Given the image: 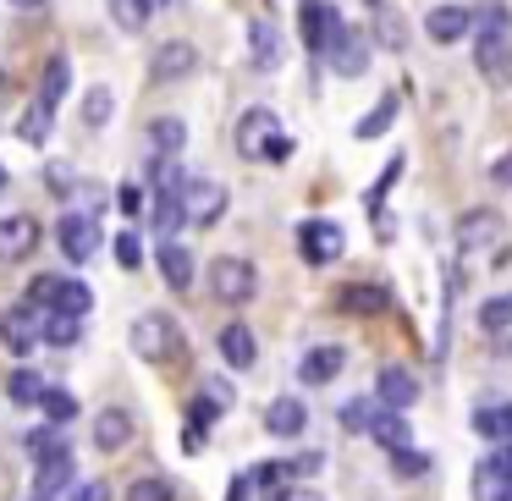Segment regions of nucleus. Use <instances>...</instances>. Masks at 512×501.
Segmentation results:
<instances>
[{"mask_svg": "<svg viewBox=\"0 0 512 501\" xmlns=\"http://www.w3.org/2000/svg\"><path fill=\"white\" fill-rule=\"evenodd\" d=\"M490 177H496V182H501V188H512V155H501V160H496V166H490Z\"/></svg>", "mask_w": 512, "mask_h": 501, "instance_id": "nucleus-52", "label": "nucleus"}, {"mask_svg": "<svg viewBox=\"0 0 512 501\" xmlns=\"http://www.w3.org/2000/svg\"><path fill=\"white\" fill-rule=\"evenodd\" d=\"M61 281L67 276H34L28 281V309H39V314H56V303H61Z\"/></svg>", "mask_w": 512, "mask_h": 501, "instance_id": "nucleus-34", "label": "nucleus"}, {"mask_svg": "<svg viewBox=\"0 0 512 501\" xmlns=\"http://www.w3.org/2000/svg\"><path fill=\"white\" fill-rule=\"evenodd\" d=\"M45 375H39L34 364H23V369H12V380H6V397L17 402V408H34L39 413V402H45Z\"/></svg>", "mask_w": 512, "mask_h": 501, "instance_id": "nucleus-28", "label": "nucleus"}, {"mask_svg": "<svg viewBox=\"0 0 512 501\" xmlns=\"http://www.w3.org/2000/svg\"><path fill=\"white\" fill-rule=\"evenodd\" d=\"M474 67L490 83L507 78L512 72V34H474Z\"/></svg>", "mask_w": 512, "mask_h": 501, "instance_id": "nucleus-16", "label": "nucleus"}, {"mask_svg": "<svg viewBox=\"0 0 512 501\" xmlns=\"http://www.w3.org/2000/svg\"><path fill=\"white\" fill-rule=\"evenodd\" d=\"M83 342V320L72 314H45V347H78Z\"/></svg>", "mask_w": 512, "mask_h": 501, "instance_id": "nucleus-35", "label": "nucleus"}, {"mask_svg": "<svg viewBox=\"0 0 512 501\" xmlns=\"http://www.w3.org/2000/svg\"><path fill=\"white\" fill-rule=\"evenodd\" d=\"M375 402L380 408H413L419 402V380H413V369H402V364H391V369H380L375 375Z\"/></svg>", "mask_w": 512, "mask_h": 501, "instance_id": "nucleus-18", "label": "nucleus"}, {"mask_svg": "<svg viewBox=\"0 0 512 501\" xmlns=\"http://www.w3.org/2000/svg\"><path fill=\"white\" fill-rule=\"evenodd\" d=\"M56 243H61V254H67L72 265H83V259L100 254V221H94V215H83V210H67L56 221Z\"/></svg>", "mask_w": 512, "mask_h": 501, "instance_id": "nucleus-7", "label": "nucleus"}, {"mask_svg": "<svg viewBox=\"0 0 512 501\" xmlns=\"http://www.w3.org/2000/svg\"><path fill=\"white\" fill-rule=\"evenodd\" d=\"M133 435H138V424H133L127 408H105L100 419H94V446H100L105 457H116L122 446H133Z\"/></svg>", "mask_w": 512, "mask_h": 501, "instance_id": "nucleus-20", "label": "nucleus"}, {"mask_svg": "<svg viewBox=\"0 0 512 501\" xmlns=\"http://www.w3.org/2000/svg\"><path fill=\"white\" fill-rule=\"evenodd\" d=\"M265 430L276 435V441H292V435L309 430V408H303L298 397H276V402L265 408Z\"/></svg>", "mask_w": 512, "mask_h": 501, "instance_id": "nucleus-23", "label": "nucleus"}, {"mask_svg": "<svg viewBox=\"0 0 512 501\" xmlns=\"http://www.w3.org/2000/svg\"><path fill=\"white\" fill-rule=\"evenodd\" d=\"M204 276H210V298L215 303H248L254 298V287H259V276H254V265H248V259H237V254H221V259H210V270H204Z\"/></svg>", "mask_w": 512, "mask_h": 501, "instance_id": "nucleus-4", "label": "nucleus"}, {"mask_svg": "<svg viewBox=\"0 0 512 501\" xmlns=\"http://www.w3.org/2000/svg\"><path fill=\"white\" fill-rule=\"evenodd\" d=\"M72 501H111V485H105V479H89V485H78Z\"/></svg>", "mask_w": 512, "mask_h": 501, "instance_id": "nucleus-50", "label": "nucleus"}, {"mask_svg": "<svg viewBox=\"0 0 512 501\" xmlns=\"http://www.w3.org/2000/svg\"><path fill=\"white\" fill-rule=\"evenodd\" d=\"M254 485H259V490H270V496L292 490V463H259V468H254Z\"/></svg>", "mask_w": 512, "mask_h": 501, "instance_id": "nucleus-43", "label": "nucleus"}, {"mask_svg": "<svg viewBox=\"0 0 512 501\" xmlns=\"http://www.w3.org/2000/svg\"><path fill=\"white\" fill-rule=\"evenodd\" d=\"M369 435H375V446L380 452H402V446H413L408 441V413H397V408H380L375 413V424H369Z\"/></svg>", "mask_w": 512, "mask_h": 501, "instance_id": "nucleus-27", "label": "nucleus"}, {"mask_svg": "<svg viewBox=\"0 0 512 501\" xmlns=\"http://www.w3.org/2000/svg\"><path fill=\"white\" fill-rule=\"evenodd\" d=\"M237 155H243V160H270V166H281V160L292 155V138L281 133L276 111L254 105V111L237 116Z\"/></svg>", "mask_w": 512, "mask_h": 501, "instance_id": "nucleus-1", "label": "nucleus"}, {"mask_svg": "<svg viewBox=\"0 0 512 501\" xmlns=\"http://www.w3.org/2000/svg\"><path fill=\"white\" fill-rule=\"evenodd\" d=\"M23 446H28V457H34V463H39V457L61 452V446H67V441H61V430H56V424H39V430H28V435H23Z\"/></svg>", "mask_w": 512, "mask_h": 501, "instance_id": "nucleus-42", "label": "nucleus"}, {"mask_svg": "<svg viewBox=\"0 0 512 501\" xmlns=\"http://www.w3.org/2000/svg\"><path fill=\"white\" fill-rule=\"evenodd\" d=\"M83 122H89V127L111 122V89H89V94H83Z\"/></svg>", "mask_w": 512, "mask_h": 501, "instance_id": "nucleus-46", "label": "nucleus"}, {"mask_svg": "<svg viewBox=\"0 0 512 501\" xmlns=\"http://www.w3.org/2000/svg\"><path fill=\"white\" fill-rule=\"evenodd\" d=\"M39 413H45V424H56V430H67L72 419H78V391H67V386H50L45 391V402H39Z\"/></svg>", "mask_w": 512, "mask_h": 501, "instance_id": "nucleus-32", "label": "nucleus"}, {"mask_svg": "<svg viewBox=\"0 0 512 501\" xmlns=\"http://www.w3.org/2000/svg\"><path fill=\"white\" fill-rule=\"evenodd\" d=\"M149 221H155V237H160V243H171V237H177V226L188 221V204H182V193H155V199H149Z\"/></svg>", "mask_w": 512, "mask_h": 501, "instance_id": "nucleus-26", "label": "nucleus"}, {"mask_svg": "<svg viewBox=\"0 0 512 501\" xmlns=\"http://www.w3.org/2000/svg\"><path fill=\"white\" fill-rule=\"evenodd\" d=\"M122 501H177V485H171V479H160V474H144V479H133V485H127Z\"/></svg>", "mask_w": 512, "mask_h": 501, "instance_id": "nucleus-37", "label": "nucleus"}, {"mask_svg": "<svg viewBox=\"0 0 512 501\" xmlns=\"http://www.w3.org/2000/svg\"><path fill=\"white\" fill-rule=\"evenodd\" d=\"M221 358H226V369H237V375H248V369L259 364V336L248 331V320H232V325H221Z\"/></svg>", "mask_w": 512, "mask_h": 501, "instance_id": "nucleus-12", "label": "nucleus"}, {"mask_svg": "<svg viewBox=\"0 0 512 501\" xmlns=\"http://www.w3.org/2000/svg\"><path fill=\"white\" fill-rule=\"evenodd\" d=\"M160 281H166L171 292H188L193 287V254L182 243H160Z\"/></svg>", "mask_w": 512, "mask_h": 501, "instance_id": "nucleus-25", "label": "nucleus"}, {"mask_svg": "<svg viewBox=\"0 0 512 501\" xmlns=\"http://www.w3.org/2000/svg\"><path fill=\"white\" fill-rule=\"evenodd\" d=\"M116 265H122V270H138V265H144V248H138V232H116Z\"/></svg>", "mask_w": 512, "mask_h": 501, "instance_id": "nucleus-47", "label": "nucleus"}, {"mask_svg": "<svg viewBox=\"0 0 512 501\" xmlns=\"http://www.w3.org/2000/svg\"><path fill=\"white\" fill-rule=\"evenodd\" d=\"M67 83H72V61L67 56H50L45 61V78H39V105L56 111V105L67 100Z\"/></svg>", "mask_w": 512, "mask_h": 501, "instance_id": "nucleus-31", "label": "nucleus"}, {"mask_svg": "<svg viewBox=\"0 0 512 501\" xmlns=\"http://www.w3.org/2000/svg\"><path fill=\"white\" fill-rule=\"evenodd\" d=\"M127 342H133V353L144 358V364H177V358H182V325L171 320V314L149 309V314H138V320H133Z\"/></svg>", "mask_w": 512, "mask_h": 501, "instance_id": "nucleus-2", "label": "nucleus"}, {"mask_svg": "<svg viewBox=\"0 0 512 501\" xmlns=\"http://www.w3.org/2000/svg\"><path fill=\"white\" fill-rule=\"evenodd\" d=\"M375 34H380V45H386V50L408 45V28H402V17L391 12V6H380V12H375Z\"/></svg>", "mask_w": 512, "mask_h": 501, "instance_id": "nucleus-41", "label": "nucleus"}, {"mask_svg": "<svg viewBox=\"0 0 512 501\" xmlns=\"http://www.w3.org/2000/svg\"><path fill=\"white\" fill-rule=\"evenodd\" d=\"M369 6H375V12H380V6H386V0H369Z\"/></svg>", "mask_w": 512, "mask_h": 501, "instance_id": "nucleus-56", "label": "nucleus"}, {"mask_svg": "<svg viewBox=\"0 0 512 501\" xmlns=\"http://www.w3.org/2000/svg\"><path fill=\"white\" fill-rule=\"evenodd\" d=\"M17 12H39V6H45V0H12Z\"/></svg>", "mask_w": 512, "mask_h": 501, "instance_id": "nucleus-54", "label": "nucleus"}, {"mask_svg": "<svg viewBox=\"0 0 512 501\" xmlns=\"http://www.w3.org/2000/svg\"><path fill=\"white\" fill-rule=\"evenodd\" d=\"M34 501H72V496H34Z\"/></svg>", "mask_w": 512, "mask_h": 501, "instance_id": "nucleus-55", "label": "nucleus"}, {"mask_svg": "<svg viewBox=\"0 0 512 501\" xmlns=\"http://www.w3.org/2000/svg\"><path fill=\"white\" fill-rule=\"evenodd\" d=\"M375 413H380V402H369V397H353V402L342 408V424H347V430H364V435H369V424H375Z\"/></svg>", "mask_w": 512, "mask_h": 501, "instance_id": "nucleus-45", "label": "nucleus"}, {"mask_svg": "<svg viewBox=\"0 0 512 501\" xmlns=\"http://www.w3.org/2000/svg\"><path fill=\"white\" fill-rule=\"evenodd\" d=\"M182 144H188V127H182L177 116H155V122H149V149H155L160 160H177Z\"/></svg>", "mask_w": 512, "mask_h": 501, "instance_id": "nucleus-30", "label": "nucleus"}, {"mask_svg": "<svg viewBox=\"0 0 512 501\" xmlns=\"http://www.w3.org/2000/svg\"><path fill=\"white\" fill-rule=\"evenodd\" d=\"M391 303V292L380 287V281H353V287L336 292V309L342 314H358V320H369V314H380Z\"/></svg>", "mask_w": 512, "mask_h": 501, "instance_id": "nucleus-22", "label": "nucleus"}, {"mask_svg": "<svg viewBox=\"0 0 512 501\" xmlns=\"http://www.w3.org/2000/svg\"><path fill=\"white\" fill-rule=\"evenodd\" d=\"M182 204H188V221L193 226H215L226 215V182H199L193 177L182 188Z\"/></svg>", "mask_w": 512, "mask_h": 501, "instance_id": "nucleus-11", "label": "nucleus"}, {"mask_svg": "<svg viewBox=\"0 0 512 501\" xmlns=\"http://www.w3.org/2000/svg\"><path fill=\"white\" fill-rule=\"evenodd\" d=\"M39 342H45V314H39V309L17 303V309L0 314V347H6L12 358H23V364H28V353H34Z\"/></svg>", "mask_w": 512, "mask_h": 501, "instance_id": "nucleus-5", "label": "nucleus"}, {"mask_svg": "<svg viewBox=\"0 0 512 501\" xmlns=\"http://www.w3.org/2000/svg\"><path fill=\"white\" fill-rule=\"evenodd\" d=\"M424 34L435 45H457L463 34H474V12L468 6H435V12H424Z\"/></svg>", "mask_w": 512, "mask_h": 501, "instance_id": "nucleus-21", "label": "nucleus"}, {"mask_svg": "<svg viewBox=\"0 0 512 501\" xmlns=\"http://www.w3.org/2000/svg\"><path fill=\"white\" fill-rule=\"evenodd\" d=\"M226 501H259L254 474H232V485H226Z\"/></svg>", "mask_w": 512, "mask_h": 501, "instance_id": "nucleus-48", "label": "nucleus"}, {"mask_svg": "<svg viewBox=\"0 0 512 501\" xmlns=\"http://www.w3.org/2000/svg\"><path fill=\"white\" fill-rule=\"evenodd\" d=\"M116 204H122L127 215H138V210H144V188H122V193H116Z\"/></svg>", "mask_w": 512, "mask_h": 501, "instance_id": "nucleus-51", "label": "nucleus"}, {"mask_svg": "<svg viewBox=\"0 0 512 501\" xmlns=\"http://www.w3.org/2000/svg\"><path fill=\"white\" fill-rule=\"evenodd\" d=\"M507 325H512V292H496V298L479 303V331L496 336V331H507Z\"/></svg>", "mask_w": 512, "mask_h": 501, "instance_id": "nucleus-36", "label": "nucleus"}, {"mask_svg": "<svg viewBox=\"0 0 512 501\" xmlns=\"http://www.w3.org/2000/svg\"><path fill=\"white\" fill-rule=\"evenodd\" d=\"M39 248V221L34 215H0V265H17Z\"/></svg>", "mask_w": 512, "mask_h": 501, "instance_id": "nucleus-10", "label": "nucleus"}, {"mask_svg": "<svg viewBox=\"0 0 512 501\" xmlns=\"http://www.w3.org/2000/svg\"><path fill=\"white\" fill-rule=\"evenodd\" d=\"M342 12L336 6H325V0H303V12H298V34H303V45L314 50V56H325V50L342 39Z\"/></svg>", "mask_w": 512, "mask_h": 501, "instance_id": "nucleus-6", "label": "nucleus"}, {"mask_svg": "<svg viewBox=\"0 0 512 501\" xmlns=\"http://www.w3.org/2000/svg\"><path fill=\"white\" fill-rule=\"evenodd\" d=\"M248 61H254L259 72H276L281 67V28L270 23V17H259V23L248 28Z\"/></svg>", "mask_w": 512, "mask_h": 501, "instance_id": "nucleus-24", "label": "nucleus"}, {"mask_svg": "<svg viewBox=\"0 0 512 501\" xmlns=\"http://www.w3.org/2000/svg\"><path fill=\"white\" fill-rule=\"evenodd\" d=\"M474 34H512V28H507V6L485 0V6L474 12Z\"/></svg>", "mask_w": 512, "mask_h": 501, "instance_id": "nucleus-44", "label": "nucleus"}, {"mask_svg": "<svg viewBox=\"0 0 512 501\" xmlns=\"http://www.w3.org/2000/svg\"><path fill=\"white\" fill-rule=\"evenodd\" d=\"M507 232V221H501V210H468L463 221H457V243H463V254H479V248H496V237Z\"/></svg>", "mask_w": 512, "mask_h": 501, "instance_id": "nucleus-15", "label": "nucleus"}, {"mask_svg": "<svg viewBox=\"0 0 512 501\" xmlns=\"http://www.w3.org/2000/svg\"><path fill=\"white\" fill-rule=\"evenodd\" d=\"M89 309H94V292L83 287V281H61V303H56V314H72V320H83Z\"/></svg>", "mask_w": 512, "mask_h": 501, "instance_id": "nucleus-38", "label": "nucleus"}, {"mask_svg": "<svg viewBox=\"0 0 512 501\" xmlns=\"http://www.w3.org/2000/svg\"><path fill=\"white\" fill-rule=\"evenodd\" d=\"M474 435L507 446V441H512V402H485V408L474 413Z\"/></svg>", "mask_w": 512, "mask_h": 501, "instance_id": "nucleus-29", "label": "nucleus"}, {"mask_svg": "<svg viewBox=\"0 0 512 501\" xmlns=\"http://www.w3.org/2000/svg\"><path fill=\"white\" fill-rule=\"evenodd\" d=\"M226 408H232V386H226V380H204V391H193V402H188V430H182V446L199 452V446L210 441V430L221 424Z\"/></svg>", "mask_w": 512, "mask_h": 501, "instance_id": "nucleus-3", "label": "nucleus"}, {"mask_svg": "<svg viewBox=\"0 0 512 501\" xmlns=\"http://www.w3.org/2000/svg\"><path fill=\"white\" fill-rule=\"evenodd\" d=\"M391 474H397V479L430 474V452H419V446H402V452H391Z\"/></svg>", "mask_w": 512, "mask_h": 501, "instance_id": "nucleus-40", "label": "nucleus"}, {"mask_svg": "<svg viewBox=\"0 0 512 501\" xmlns=\"http://www.w3.org/2000/svg\"><path fill=\"white\" fill-rule=\"evenodd\" d=\"M160 6H171V0H138V12H144V17H155Z\"/></svg>", "mask_w": 512, "mask_h": 501, "instance_id": "nucleus-53", "label": "nucleus"}, {"mask_svg": "<svg viewBox=\"0 0 512 501\" xmlns=\"http://www.w3.org/2000/svg\"><path fill=\"white\" fill-rule=\"evenodd\" d=\"M507 496H512V441L479 457L474 468V501H507Z\"/></svg>", "mask_w": 512, "mask_h": 501, "instance_id": "nucleus-9", "label": "nucleus"}, {"mask_svg": "<svg viewBox=\"0 0 512 501\" xmlns=\"http://www.w3.org/2000/svg\"><path fill=\"white\" fill-rule=\"evenodd\" d=\"M0 188H6V166H0Z\"/></svg>", "mask_w": 512, "mask_h": 501, "instance_id": "nucleus-57", "label": "nucleus"}, {"mask_svg": "<svg viewBox=\"0 0 512 501\" xmlns=\"http://www.w3.org/2000/svg\"><path fill=\"white\" fill-rule=\"evenodd\" d=\"M342 369H347V353L336 342H320V347H309V353L298 358V380H303V386H331Z\"/></svg>", "mask_w": 512, "mask_h": 501, "instance_id": "nucleus-14", "label": "nucleus"}, {"mask_svg": "<svg viewBox=\"0 0 512 501\" xmlns=\"http://www.w3.org/2000/svg\"><path fill=\"white\" fill-rule=\"evenodd\" d=\"M193 67H199V50H193L188 39H166V45L155 50V61H149V72H155L160 83H182V78H193Z\"/></svg>", "mask_w": 512, "mask_h": 501, "instance_id": "nucleus-17", "label": "nucleus"}, {"mask_svg": "<svg viewBox=\"0 0 512 501\" xmlns=\"http://www.w3.org/2000/svg\"><path fill=\"white\" fill-rule=\"evenodd\" d=\"M50 116H56V111H45V105L34 100V111H23V122H17V138H23V144H45V138H50Z\"/></svg>", "mask_w": 512, "mask_h": 501, "instance_id": "nucleus-39", "label": "nucleus"}, {"mask_svg": "<svg viewBox=\"0 0 512 501\" xmlns=\"http://www.w3.org/2000/svg\"><path fill=\"white\" fill-rule=\"evenodd\" d=\"M34 496H72V446L34 463Z\"/></svg>", "mask_w": 512, "mask_h": 501, "instance_id": "nucleus-19", "label": "nucleus"}, {"mask_svg": "<svg viewBox=\"0 0 512 501\" xmlns=\"http://www.w3.org/2000/svg\"><path fill=\"white\" fill-rule=\"evenodd\" d=\"M325 67H331L336 78H364V67H369V39L358 34V28H342V39L325 50Z\"/></svg>", "mask_w": 512, "mask_h": 501, "instance_id": "nucleus-13", "label": "nucleus"}, {"mask_svg": "<svg viewBox=\"0 0 512 501\" xmlns=\"http://www.w3.org/2000/svg\"><path fill=\"white\" fill-rule=\"evenodd\" d=\"M111 12L122 17V28H138V23H144V12H138V0H111Z\"/></svg>", "mask_w": 512, "mask_h": 501, "instance_id": "nucleus-49", "label": "nucleus"}, {"mask_svg": "<svg viewBox=\"0 0 512 501\" xmlns=\"http://www.w3.org/2000/svg\"><path fill=\"white\" fill-rule=\"evenodd\" d=\"M397 105H402V100H397V94H386V100H380V105H375V111H369V116H364V122H358V127H353V138H364V144H369V138H380V133H391V122H397Z\"/></svg>", "mask_w": 512, "mask_h": 501, "instance_id": "nucleus-33", "label": "nucleus"}, {"mask_svg": "<svg viewBox=\"0 0 512 501\" xmlns=\"http://www.w3.org/2000/svg\"><path fill=\"white\" fill-rule=\"evenodd\" d=\"M347 248V232L336 221H303L298 226V254L309 259V265H336Z\"/></svg>", "mask_w": 512, "mask_h": 501, "instance_id": "nucleus-8", "label": "nucleus"}]
</instances>
